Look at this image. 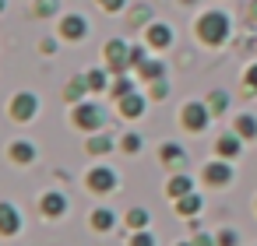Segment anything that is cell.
Returning a JSON list of instances; mask_svg holds the SVG:
<instances>
[{
  "label": "cell",
  "mask_w": 257,
  "mask_h": 246,
  "mask_svg": "<svg viewBox=\"0 0 257 246\" xmlns=\"http://www.w3.org/2000/svg\"><path fill=\"white\" fill-rule=\"evenodd\" d=\"M229 36V18L218 15V11H208L201 22H197V39L208 43V46H222Z\"/></svg>",
  "instance_id": "6da1fadb"
},
{
  "label": "cell",
  "mask_w": 257,
  "mask_h": 246,
  "mask_svg": "<svg viewBox=\"0 0 257 246\" xmlns=\"http://www.w3.org/2000/svg\"><path fill=\"white\" fill-rule=\"evenodd\" d=\"M71 120H74V123H78L81 130H99V127L106 123L102 109H99V106H92V102H81V106H74Z\"/></svg>",
  "instance_id": "7a4b0ae2"
},
{
  "label": "cell",
  "mask_w": 257,
  "mask_h": 246,
  "mask_svg": "<svg viewBox=\"0 0 257 246\" xmlns=\"http://www.w3.org/2000/svg\"><path fill=\"white\" fill-rule=\"evenodd\" d=\"M102 57H106V64H109V71H116V74H123V67L131 64V50H127V43H123V39L106 43Z\"/></svg>",
  "instance_id": "3957f363"
},
{
  "label": "cell",
  "mask_w": 257,
  "mask_h": 246,
  "mask_svg": "<svg viewBox=\"0 0 257 246\" xmlns=\"http://www.w3.org/2000/svg\"><path fill=\"white\" fill-rule=\"evenodd\" d=\"M208 116H211V109L201 106V102H187V106H183V127H187L190 134H201V130L208 127Z\"/></svg>",
  "instance_id": "277c9868"
},
{
  "label": "cell",
  "mask_w": 257,
  "mask_h": 246,
  "mask_svg": "<svg viewBox=\"0 0 257 246\" xmlns=\"http://www.w3.org/2000/svg\"><path fill=\"white\" fill-rule=\"evenodd\" d=\"M88 190L92 193H109V190H116V172L109 169V165H99V169H92L88 172Z\"/></svg>",
  "instance_id": "5b68a950"
},
{
  "label": "cell",
  "mask_w": 257,
  "mask_h": 246,
  "mask_svg": "<svg viewBox=\"0 0 257 246\" xmlns=\"http://www.w3.org/2000/svg\"><path fill=\"white\" fill-rule=\"evenodd\" d=\"M36 95L32 92H18L15 99H11V120H18V123H25V120H32L36 116Z\"/></svg>",
  "instance_id": "8992f818"
},
{
  "label": "cell",
  "mask_w": 257,
  "mask_h": 246,
  "mask_svg": "<svg viewBox=\"0 0 257 246\" xmlns=\"http://www.w3.org/2000/svg\"><path fill=\"white\" fill-rule=\"evenodd\" d=\"M22 228V214H18V207L15 204H0V235H15Z\"/></svg>",
  "instance_id": "52a82bcc"
},
{
  "label": "cell",
  "mask_w": 257,
  "mask_h": 246,
  "mask_svg": "<svg viewBox=\"0 0 257 246\" xmlns=\"http://www.w3.org/2000/svg\"><path fill=\"white\" fill-rule=\"evenodd\" d=\"M85 32H88V22H85L81 15H67V18L60 22V36H64V39H81Z\"/></svg>",
  "instance_id": "ba28073f"
},
{
  "label": "cell",
  "mask_w": 257,
  "mask_h": 246,
  "mask_svg": "<svg viewBox=\"0 0 257 246\" xmlns=\"http://www.w3.org/2000/svg\"><path fill=\"white\" fill-rule=\"evenodd\" d=\"M120 116H123V120H134V116H145V95H138V92H131V95H123V99H120Z\"/></svg>",
  "instance_id": "9c48e42d"
},
{
  "label": "cell",
  "mask_w": 257,
  "mask_h": 246,
  "mask_svg": "<svg viewBox=\"0 0 257 246\" xmlns=\"http://www.w3.org/2000/svg\"><path fill=\"white\" fill-rule=\"evenodd\" d=\"M232 179V169L225 165V162H211L208 169H204V183H211V186H225Z\"/></svg>",
  "instance_id": "30bf717a"
},
{
  "label": "cell",
  "mask_w": 257,
  "mask_h": 246,
  "mask_svg": "<svg viewBox=\"0 0 257 246\" xmlns=\"http://www.w3.org/2000/svg\"><path fill=\"white\" fill-rule=\"evenodd\" d=\"M159 158H162L166 165H173V169H183V165H187V151H183L180 144H162V148H159Z\"/></svg>",
  "instance_id": "8fae6325"
},
{
  "label": "cell",
  "mask_w": 257,
  "mask_h": 246,
  "mask_svg": "<svg viewBox=\"0 0 257 246\" xmlns=\"http://www.w3.org/2000/svg\"><path fill=\"white\" fill-rule=\"evenodd\" d=\"M148 46H155V50L173 46V29H169V25H152V29H148Z\"/></svg>",
  "instance_id": "7c38bea8"
},
{
  "label": "cell",
  "mask_w": 257,
  "mask_h": 246,
  "mask_svg": "<svg viewBox=\"0 0 257 246\" xmlns=\"http://www.w3.org/2000/svg\"><path fill=\"white\" fill-rule=\"evenodd\" d=\"M64 211H67V197L64 193H46L43 197V214L46 218H60Z\"/></svg>",
  "instance_id": "4fadbf2b"
},
{
  "label": "cell",
  "mask_w": 257,
  "mask_h": 246,
  "mask_svg": "<svg viewBox=\"0 0 257 246\" xmlns=\"http://www.w3.org/2000/svg\"><path fill=\"white\" fill-rule=\"evenodd\" d=\"M201 211V197L190 190V193H183V197H176V214H183V218H190V214H197Z\"/></svg>",
  "instance_id": "5bb4252c"
},
{
  "label": "cell",
  "mask_w": 257,
  "mask_h": 246,
  "mask_svg": "<svg viewBox=\"0 0 257 246\" xmlns=\"http://www.w3.org/2000/svg\"><path fill=\"white\" fill-rule=\"evenodd\" d=\"M215 151L225 155V158H236L239 155V134H222L218 144H215Z\"/></svg>",
  "instance_id": "9a60e30c"
},
{
  "label": "cell",
  "mask_w": 257,
  "mask_h": 246,
  "mask_svg": "<svg viewBox=\"0 0 257 246\" xmlns=\"http://www.w3.org/2000/svg\"><path fill=\"white\" fill-rule=\"evenodd\" d=\"M113 221H116V218H113L109 207H95V211H92V228H95V232H109Z\"/></svg>",
  "instance_id": "2e32d148"
},
{
  "label": "cell",
  "mask_w": 257,
  "mask_h": 246,
  "mask_svg": "<svg viewBox=\"0 0 257 246\" xmlns=\"http://www.w3.org/2000/svg\"><path fill=\"white\" fill-rule=\"evenodd\" d=\"M11 158H15L18 165H29V162L36 158V148L25 144V141H15V144H11Z\"/></svg>",
  "instance_id": "e0dca14e"
},
{
  "label": "cell",
  "mask_w": 257,
  "mask_h": 246,
  "mask_svg": "<svg viewBox=\"0 0 257 246\" xmlns=\"http://www.w3.org/2000/svg\"><path fill=\"white\" fill-rule=\"evenodd\" d=\"M166 190H169V197H183V193H190V190H194V183H190V176H183V172H180V176H173V179H169V186H166Z\"/></svg>",
  "instance_id": "ac0fdd59"
},
{
  "label": "cell",
  "mask_w": 257,
  "mask_h": 246,
  "mask_svg": "<svg viewBox=\"0 0 257 246\" xmlns=\"http://www.w3.org/2000/svg\"><path fill=\"white\" fill-rule=\"evenodd\" d=\"M236 134H239V137H257V120H253L250 113H243V116L236 120Z\"/></svg>",
  "instance_id": "d6986e66"
},
{
  "label": "cell",
  "mask_w": 257,
  "mask_h": 246,
  "mask_svg": "<svg viewBox=\"0 0 257 246\" xmlns=\"http://www.w3.org/2000/svg\"><path fill=\"white\" fill-rule=\"evenodd\" d=\"M208 109H211L215 116H222V113L229 109V95H225V92H211V95H208Z\"/></svg>",
  "instance_id": "ffe728a7"
},
{
  "label": "cell",
  "mask_w": 257,
  "mask_h": 246,
  "mask_svg": "<svg viewBox=\"0 0 257 246\" xmlns=\"http://www.w3.org/2000/svg\"><path fill=\"white\" fill-rule=\"evenodd\" d=\"M88 151H92V155H106V151H113V137H109V134L92 137V141H88Z\"/></svg>",
  "instance_id": "44dd1931"
},
{
  "label": "cell",
  "mask_w": 257,
  "mask_h": 246,
  "mask_svg": "<svg viewBox=\"0 0 257 246\" xmlns=\"http://www.w3.org/2000/svg\"><path fill=\"white\" fill-rule=\"evenodd\" d=\"M148 18H152V8H148V4L131 8V25H134V29H138V25H148Z\"/></svg>",
  "instance_id": "7402d4cb"
},
{
  "label": "cell",
  "mask_w": 257,
  "mask_h": 246,
  "mask_svg": "<svg viewBox=\"0 0 257 246\" xmlns=\"http://www.w3.org/2000/svg\"><path fill=\"white\" fill-rule=\"evenodd\" d=\"M162 74H166V67H162L159 60H152V64H141V78H145V81H159Z\"/></svg>",
  "instance_id": "603a6c76"
},
{
  "label": "cell",
  "mask_w": 257,
  "mask_h": 246,
  "mask_svg": "<svg viewBox=\"0 0 257 246\" xmlns=\"http://www.w3.org/2000/svg\"><path fill=\"white\" fill-rule=\"evenodd\" d=\"M85 92H88V81H85V78H74V81L67 85V99H71V102H78Z\"/></svg>",
  "instance_id": "cb8c5ba5"
},
{
  "label": "cell",
  "mask_w": 257,
  "mask_h": 246,
  "mask_svg": "<svg viewBox=\"0 0 257 246\" xmlns=\"http://www.w3.org/2000/svg\"><path fill=\"white\" fill-rule=\"evenodd\" d=\"M127 225H131L134 232H138V228H145V225H148V211H145V207H134V211L127 214Z\"/></svg>",
  "instance_id": "d4e9b609"
},
{
  "label": "cell",
  "mask_w": 257,
  "mask_h": 246,
  "mask_svg": "<svg viewBox=\"0 0 257 246\" xmlns=\"http://www.w3.org/2000/svg\"><path fill=\"white\" fill-rule=\"evenodd\" d=\"M85 81H88V88H92V92H102V88H106V71H88V78H85Z\"/></svg>",
  "instance_id": "484cf974"
},
{
  "label": "cell",
  "mask_w": 257,
  "mask_h": 246,
  "mask_svg": "<svg viewBox=\"0 0 257 246\" xmlns=\"http://www.w3.org/2000/svg\"><path fill=\"white\" fill-rule=\"evenodd\" d=\"M123 95H131V78H120L113 85V99H123Z\"/></svg>",
  "instance_id": "4316f807"
},
{
  "label": "cell",
  "mask_w": 257,
  "mask_h": 246,
  "mask_svg": "<svg viewBox=\"0 0 257 246\" xmlns=\"http://www.w3.org/2000/svg\"><path fill=\"white\" fill-rule=\"evenodd\" d=\"M123 151H127V155L141 151V137H138V134H127V137H123Z\"/></svg>",
  "instance_id": "83f0119b"
},
{
  "label": "cell",
  "mask_w": 257,
  "mask_h": 246,
  "mask_svg": "<svg viewBox=\"0 0 257 246\" xmlns=\"http://www.w3.org/2000/svg\"><path fill=\"white\" fill-rule=\"evenodd\" d=\"M57 11V0H39V4H36V15L39 18H46V15H53Z\"/></svg>",
  "instance_id": "f1b7e54d"
},
{
  "label": "cell",
  "mask_w": 257,
  "mask_h": 246,
  "mask_svg": "<svg viewBox=\"0 0 257 246\" xmlns=\"http://www.w3.org/2000/svg\"><path fill=\"white\" fill-rule=\"evenodd\" d=\"M166 95H169V85H166L162 78H159V81H152V99H166Z\"/></svg>",
  "instance_id": "f546056e"
},
{
  "label": "cell",
  "mask_w": 257,
  "mask_h": 246,
  "mask_svg": "<svg viewBox=\"0 0 257 246\" xmlns=\"http://www.w3.org/2000/svg\"><path fill=\"white\" fill-rule=\"evenodd\" d=\"M131 246H155V239H152L148 232H134V235H131Z\"/></svg>",
  "instance_id": "4dcf8cb0"
},
{
  "label": "cell",
  "mask_w": 257,
  "mask_h": 246,
  "mask_svg": "<svg viewBox=\"0 0 257 246\" xmlns=\"http://www.w3.org/2000/svg\"><path fill=\"white\" fill-rule=\"evenodd\" d=\"M243 88H246V92H257V64L246 71V81H243Z\"/></svg>",
  "instance_id": "1f68e13d"
},
{
  "label": "cell",
  "mask_w": 257,
  "mask_h": 246,
  "mask_svg": "<svg viewBox=\"0 0 257 246\" xmlns=\"http://www.w3.org/2000/svg\"><path fill=\"white\" fill-rule=\"evenodd\" d=\"M218 246H236V232H232V228L218 232Z\"/></svg>",
  "instance_id": "d6a6232c"
},
{
  "label": "cell",
  "mask_w": 257,
  "mask_h": 246,
  "mask_svg": "<svg viewBox=\"0 0 257 246\" xmlns=\"http://www.w3.org/2000/svg\"><path fill=\"white\" fill-rule=\"evenodd\" d=\"M99 8H102V11H120L123 0H99Z\"/></svg>",
  "instance_id": "836d02e7"
},
{
  "label": "cell",
  "mask_w": 257,
  "mask_h": 246,
  "mask_svg": "<svg viewBox=\"0 0 257 246\" xmlns=\"http://www.w3.org/2000/svg\"><path fill=\"white\" fill-rule=\"evenodd\" d=\"M194 246H218V239H211V235H197Z\"/></svg>",
  "instance_id": "e575fe53"
},
{
  "label": "cell",
  "mask_w": 257,
  "mask_h": 246,
  "mask_svg": "<svg viewBox=\"0 0 257 246\" xmlns=\"http://www.w3.org/2000/svg\"><path fill=\"white\" fill-rule=\"evenodd\" d=\"M250 18L257 22V0H250Z\"/></svg>",
  "instance_id": "d590c367"
},
{
  "label": "cell",
  "mask_w": 257,
  "mask_h": 246,
  "mask_svg": "<svg viewBox=\"0 0 257 246\" xmlns=\"http://www.w3.org/2000/svg\"><path fill=\"white\" fill-rule=\"evenodd\" d=\"M176 246H194V242H176Z\"/></svg>",
  "instance_id": "8d00e7d4"
},
{
  "label": "cell",
  "mask_w": 257,
  "mask_h": 246,
  "mask_svg": "<svg viewBox=\"0 0 257 246\" xmlns=\"http://www.w3.org/2000/svg\"><path fill=\"white\" fill-rule=\"evenodd\" d=\"M0 11H4V0H0Z\"/></svg>",
  "instance_id": "74e56055"
},
{
  "label": "cell",
  "mask_w": 257,
  "mask_h": 246,
  "mask_svg": "<svg viewBox=\"0 0 257 246\" xmlns=\"http://www.w3.org/2000/svg\"><path fill=\"white\" fill-rule=\"evenodd\" d=\"M183 4H190V0H183Z\"/></svg>",
  "instance_id": "f35d334b"
}]
</instances>
